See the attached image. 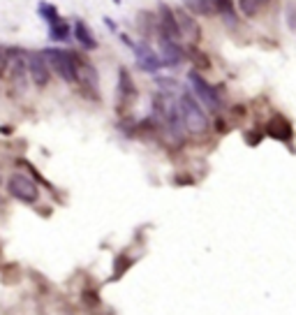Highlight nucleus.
Instances as JSON below:
<instances>
[{"label":"nucleus","mask_w":296,"mask_h":315,"mask_svg":"<svg viewBox=\"0 0 296 315\" xmlns=\"http://www.w3.org/2000/svg\"><path fill=\"white\" fill-rule=\"evenodd\" d=\"M114 3H116V5H121V0H114Z\"/></svg>","instance_id":"obj_22"},{"label":"nucleus","mask_w":296,"mask_h":315,"mask_svg":"<svg viewBox=\"0 0 296 315\" xmlns=\"http://www.w3.org/2000/svg\"><path fill=\"white\" fill-rule=\"evenodd\" d=\"M25 63H28V75H31L33 84L35 86H46L51 79V65L49 60H46L44 51H31V54L25 56Z\"/></svg>","instance_id":"obj_5"},{"label":"nucleus","mask_w":296,"mask_h":315,"mask_svg":"<svg viewBox=\"0 0 296 315\" xmlns=\"http://www.w3.org/2000/svg\"><path fill=\"white\" fill-rule=\"evenodd\" d=\"M40 16H42V19H44L49 26H53V23H58V21H63L61 16H58V12H56V7L49 5V3H42V5H40Z\"/></svg>","instance_id":"obj_17"},{"label":"nucleus","mask_w":296,"mask_h":315,"mask_svg":"<svg viewBox=\"0 0 296 315\" xmlns=\"http://www.w3.org/2000/svg\"><path fill=\"white\" fill-rule=\"evenodd\" d=\"M187 81H190L192 93L197 95V100H199L201 105H206V109L220 111V107H222L220 95H218L216 88H213V86L199 75V72H197V70H190V75H187Z\"/></svg>","instance_id":"obj_4"},{"label":"nucleus","mask_w":296,"mask_h":315,"mask_svg":"<svg viewBox=\"0 0 296 315\" xmlns=\"http://www.w3.org/2000/svg\"><path fill=\"white\" fill-rule=\"evenodd\" d=\"M49 40H53V42L70 40V26H67V21H58V23L49 26Z\"/></svg>","instance_id":"obj_16"},{"label":"nucleus","mask_w":296,"mask_h":315,"mask_svg":"<svg viewBox=\"0 0 296 315\" xmlns=\"http://www.w3.org/2000/svg\"><path fill=\"white\" fill-rule=\"evenodd\" d=\"M155 81L160 86H165V88H176V81H171V79H160V77H155Z\"/></svg>","instance_id":"obj_20"},{"label":"nucleus","mask_w":296,"mask_h":315,"mask_svg":"<svg viewBox=\"0 0 296 315\" xmlns=\"http://www.w3.org/2000/svg\"><path fill=\"white\" fill-rule=\"evenodd\" d=\"M271 0H238V7L246 16H257Z\"/></svg>","instance_id":"obj_15"},{"label":"nucleus","mask_w":296,"mask_h":315,"mask_svg":"<svg viewBox=\"0 0 296 315\" xmlns=\"http://www.w3.org/2000/svg\"><path fill=\"white\" fill-rule=\"evenodd\" d=\"M10 65V51L5 46H0V75L5 72V67Z\"/></svg>","instance_id":"obj_19"},{"label":"nucleus","mask_w":296,"mask_h":315,"mask_svg":"<svg viewBox=\"0 0 296 315\" xmlns=\"http://www.w3.org/2000/svg\"><path fill=\"white\" fill-rule=\"evenodd\" d=\"M44 56L49 60L51 70L61 77L67 84H74L79 77H76V56L74 54H65L61 49H44Z\"/></svg>","instance_id":"obj_2"},{"label":"nucleus","mask_w":296,"mask_h":315,"mask_svg":"<svg viewBox=\"0 0 296 315\" xmlns=\"http://www.w3.org/2000/svg\"><path fill=\"white\" fill-rule=\"evenodd\" d=\"M157 30H162L169 40H183L181 37V28H178V21H176V14L169 10V7L165 5V3H160L157 5V21H155Z\"/></svg>","instance_id":"obj_8"},{"label":"nucleus","mask_w":296,"mask_h":315,"mask_svg":"<svg viewBox=\"0 0 296 315\" xmlns=\"http://www.w3.org/2000/svg\"><path fill=\"white\" fill-rule=\"evenodd\" d=\"M266 132H268V137H276V139H282V141L291 139V125L285 116H273L268 120V125H266Z\"/></svg>","instance_id":"obj_10"},{"label":"nucleus","mask_w":296,"mask_h":315,"mask_svg":"<svg viewBox=\"0 0 296 315\" xmlns=\"http://www.w3.org/2000/svg\"><path fill=\"white\" fill-rule=\"evenodd\" d=\"M10 86L19 95H23L28 86V63L16 51H10Z\"/></svg>","instance_id":"obj_6"},{"label":"nucleus","mask_w":296,"mask_h":315,"mask_svg":"<svg viewBox=\"0 0 296 315\" xmlns=\"http://www.w3.org/2000/svg\"><path fill=\"white\" fill-rule=\"evenodd\" d=\"M137 95V88H134V81H132L130 72L125 70V67H121L118 70V98L125 102H132Z\"/></svg>","instance_id":"obj_11"},{"label":"nucleus","mask_w":296,"mask_h":315,"mask_svg":"<svg viewBox=\"0 0 296 315\" xmlns=\"http://www.w3.org/2000/svg\"><path fill=\"white\" fill-rule=\"evenodd\" d=\"M178 107H181L183 114V123H185L187 132H195V135H204L208 132V116L204 114V109L199 107V100H197L195 93H183L178 98Z\"/></svg>","instance_id":"obj_1"},{"label":"nucleus","mask_w":296,"mask_h":315,"mask_svg":"<svg viewBox=\"0 0 296 315\" xmlns=\"http://www.w3.org/2000/svg\"><path fill=\"white\" fill-rule=\"evenodd\" d=\"M185 7L190 12H195V14H199V16H211L218 12L213 0H185Z\"/></svg>","instance_id":"obj_14"},{"label":"nucleus","mask_w":296,"mask_h":315,"mask_svg":"<svg viewBox=\"0 0 296 315\" xmlns=\"http://www.w3.org/2000/svg\"><path fill=\"white\" fill-rule=\"evenodd\" d=\"M7 192L14 200L25 202V204H35L40 200V188L35 185V181H31L23 174H10L7 176Z\"/></svg>","instance_id":"obj_3"},{"label":"nucleus","mask_w":296,"mask_h":315,"mask_svg":"<svg viewBox=\"0 0 296 315\" xmlns=\"http://www.w3.org/2000/svg\"><path fill=\"white\" fill-rule=\"evenodd\" d=\"M132 264H134V262H132L130 257H116V262H114V276H111V280H116L118 276H123Z\"/></svg>","instance_id":"obj_18"},{"label":"nucleus","mask_w":296,"mask_h":315,"mask_svg":"<svg viewBox=\"0 0 296 315\" xmlns=\"http://www.w3.org/2000/svg\"><path fill=\"white\" fill-rule=\"evenodd\" d=\"M74 37L86 51H95L97 49L95 35H93V30L88 28V23H84V21H76L74 23Z\"/></svg>","instance_id":"obj_12"},{"label":"nucleus","mask_w":296,"mask_h":315,"mask_svg":"<svg viewBox=\"0 0 296 315\" xmlns=\"http://www.w3.org/2000/svg\"><path fill=\"white\" fill-rule=\"evenodd\" d=\"M132 49H134V54H137V65H139L141 70L157 72L160 67H167L165 58H162V56H157L151 46L146 44V42H139V44H134Z\"/></svg>","instance_id":"obj_7"},{"label":"nucleus","mask_w":296,"mask_h":315,"mask_svg":"<svg viewBox=\"0 0 296 315\" xmlns=\"http://www.w3.org/2000/svg\"><path fill=\"white\" fill-rule=\"evenodd\" d=\"M76 77L81 79L84 88H91L93 93L97 90V70L93 65H88V63H79V60H76Z\"/></svg>","instance_id":"obj_13"},{"label":"nucleus","mask_w":296,"mask_h":315,"mask_svg":"<svg viewBox=\"0 0 296 315\" xmlns=\"http://www.w3.org/2000/svg\"><path fill=\"white\" fill-rule=\"evenodd\" d=\"M0 132H3V135H12V128H5V125H3V128H0Z\"/></svg>","instance_id":"obj_21"},{"label":"nucleus","mask_w":296,"mask_h":315,"mask_svg":"<svg viewBox=\"0 0 296 315\" xmlns=\"http://www.w3.org/2000/svg\"><path fill=\"white\" fill-rule=\"evenodd\" d=\"M176 14V21H178V28H181V37L187 42H197L199 40V26L195 23L190 14L185 10H174Z\"/></svg>","instance_id":"obj_9"}]
</instances>
